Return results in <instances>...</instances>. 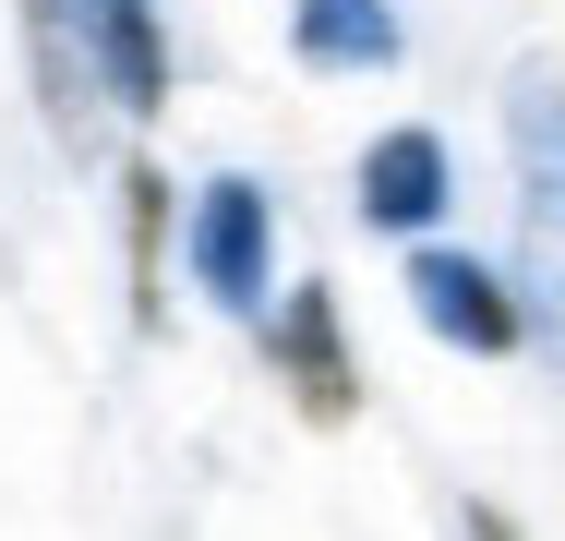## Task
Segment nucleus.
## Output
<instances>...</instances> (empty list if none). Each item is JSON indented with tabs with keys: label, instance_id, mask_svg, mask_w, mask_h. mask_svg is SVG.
Here are the masks:
<instances>
[{
	"label": "nucleus",
	"instance_id": "8",
	"mask_svg": "<svg viewBox=\"0 0 565 541\" xmlns=\"http://www.w3.org/2000/svg\"><path fill=\"white\" fill-rule=\"evenodd\" d=\"M120 205H132V314L157 325L169 314V181L132 157V169H120Z\"/></svg>",
	"mask_w": 565,
	"mask_h": 541
},
{
	"label": "nucleus",
	"instance_id": "5",
	"mask_svg": "<svg viewBox=\"0 0 565 541\" xmlns=\"http://www.w3.org/2000/svg\"><path fill=\"white\" fill-rule=\"evenodd\" d=\"M457 193V157H446V132L434 120H397V132H373L361 145V229H434Z\"/></svg>",
	"mask_w": 565,
	"mask_h": 541
},
{
	"label": "nucleus",
	"instance_id": "9",
	"mask_svg": "<svg viewBox=\"0 0 565 541\" xmlns=\"http://www.w3.org/2000/svg\"><path fill=\"white\" fill-rule=\"evenodd\" d=\"M530 314H542V349L565 361V253H530Z\"/></svg>",
	"mask_w": 565,
	"mask_h": 541
},
{
	"label": "nucleus",
	"instance_id": "1",
	"mask_svg": "<svg viewBox=\"0 0 565 541\" xmlns=\"http://www.w3.org/2000/svg\"><path fill=\"white\" fill-rule=\"evenodd\" d=\"M181 265H193V289L217 301V314H265V289H277V216L253 181H205L193 216H181Z\"/></svg>",
	"mask_w": 565,
	"mask_h": 541
},
{
	"label": "nucleus",
	"instance_id": "3",
	"mask_svg": "<svg viewBox=\"0 0 565 541\" xmlns=\"http://www.w3.org/2000/svg\"><path fill=\"white\" fill-rule=\"evenodd\" d=\"M265 349H277V385H289V410H301V422H326V433H338L349 410H361V373H349L338 289H326V277H301V289L277 301V337H265Z\"/></svg>",
	"mask_w": 565,
	"mask_h": 541
},
{
	"label": "nucleus",
	"instance_id": "10",
	"mask_svg": "<svg viewBox=\"0 0 565 541\" xmlns=\"http://www.w3.org/2000/svg\"><path fill=\"white\" fill-rule=\"evenodd\" d=\"M457 541H518V530H505L493 506H457Z\"/></svg>",
	"mask_w": 565,
	"mask_h": 541
},
{
	"label": "nucleus",
	"instance_id": "7",
	"mask_svg": "<svg viewBox=\"0 0 565 541\" xmlns=\"http://www.w3.org/2000/svg\"><path fill=\"white\" fill-rule=\"evenodd\" d=\"M301 73H397V12L385 0H289Z\"/></svg>",
	"mask_w": 565,
	"mask_h": 541
},
{
	"label": "nucleus",
	"instance_id": "4",
	"mask_svg": "<svg viewBox=\"0 0 565 541\" xmlns=\"http://www.w3.org/2000/svg\"><path fill=\"white\" fill-rule=\"evenodd\" d=\"M505 145H518V216H530V253H565V73H554V61L518 73Z\"/></svg>",
	"mask_w": 565,
	"mask_h": 541
},
{
	"label": "nucleus",
	"instance_id": "6",
	"mask_svg": "<svg viewBox=\"0 0 565 541\" xmlns=\"http://www.w3.org/2000/svg\"><path fill=\"white\" fill-rule=\"evenodd\" d=\"M85 49H97V73H109V97L132 108V120L169 108V36H157V0H85Z\"/></svg>",
	"mask_w": 565,
	"mask_h": 541
},
{
	"label": "nucleus",
	"instance_id": "2",
	"mask_svg": "<svg viewBox=\"0 0 565 541\" xmlns=\"http://www.w3.org/2000/svg\"><path fill=\"white\" fill-rule=\"evenodd\" d=\"M409 314L434 325L446 349H469V361H505L530 337V289H505V265H481L457 241H422L409 253Z\"/></svg>",
	"mask_w": 565,
	"mask_h": 541
}]
</instances>
